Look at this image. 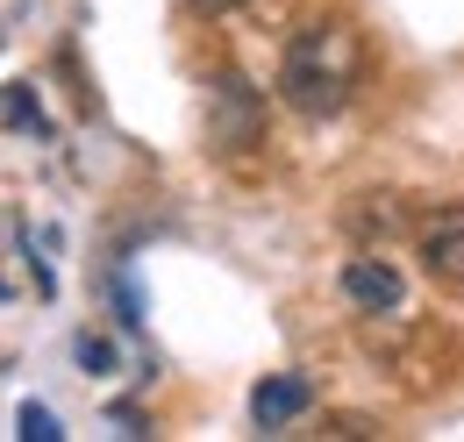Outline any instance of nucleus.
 <instances>
[{
  "mask_svg": "<svg viewBox=\"0 0 464 442\" xmlns=\"http://www.w3.org/2000/svg\"><path fill=\"white\" fill-rule=\"evenodd\" d=\"M208 150L222 158V165H243L250 150H265V93L243 79V72H215L208 79Z\"/></svg>",
  "mask_w": 464,
  "mask_h": 442,
  "instance_id": "obj_2",
  "label": "nucleus"
},
{
  "mask_svg": "<svg viewBox=\"0 0 464 442\" xmlns=\"http://www.w3.org/2000/svg\"><path fill=\"white\" fill-rule=\"evenodd\" d=\"M22 436H29V442H58L64 428H58V414H51V407H22Z\"/></svg>",
  "mask_w": 464,
  "mask_h": 442,
  "instance_id": "obj_7",
  "label": "nucleus"
},
{
  "mask_svg": "<svg viewBox=\"0 0 464 442\" xmlns=\"http://www.w3.org/2000/svg\"><path fill=\"white\" fill-rule=\"evenodd\" d=\"M343 221H350V235H364V243L379 235V243H386V235H401V200H393V193H357Z\"/></svg>",
  "mask_w": 464,
  "mask_h": 442,
  "instance_id": "obj_6",
  "label": "nucleus"
},
{
  "mask_svg": "<svg viewBox=\"0 0 464 442\" xmlns=\"http://www.w3.org/2000/svg\"><path fill=\"white\" fill-rule=\"evenodd\" d=\"M314 407V386L300 379V371H279V379H265V386L250 392V421L265 428V436H279V428H293L300 414Z\"/></svg>",
  "mask_w": 464,
  "mask_h": 442,
  "instance_id": "obj_4",
  "label": "nucleus"
},
{
  "mask_svg": "<svg viewBox=\"0 0 464 442\" xmlns=\"http://www.w3.org/2000/svg\"><path fill=\"white\" fill-rule=\"evenodd\" d=\"M364 79V36L350 29L343 14H322V22H300L286 36V57H279V101H286L300 121H329V114L350 108Z\"/></svg>",
  "mask_w": 464,
  "mask_h": 442,
  "instance_id": "obj_1",
  "label": "nucleus"
},
{
  "mask_svg": "<svg viewBox=\"0 0 464 442\" xmlns=\"http://www.w3.org/2000/svg\"><path fill=\"white\" fill-rule=\"evenodd\" d=\"M186 7H193V14H236L243 0H186Z\"/></svg>",
  "mask_w": 464,
  "mask_h": 442,
  "instance_id": "obj_8",
  "label": "nucleus"
},
{
  "mask_svg": "<svg viewBox=\"0 0 464 442\" xmlns=\"http://www.w3.org/2000/svg\"><path fill=\"white\" fill-rule=\"evenodd\" d=\"M421 272L450 293H464V215H436L421 228Z\"/></svg>",
  "mask_w": 464,
  "mask_h": 442,
  "instance_id": "obj_5",
  "label": "nucleus"
},
{
  "mask_svg": "<svg viewBox=\"0 0 464 442\" xmlns=\"http://www.w3.org/2000/svg\"><path fill=\"white\" fill-rule=\"evenodd\" d=\"M343 300L350 307H364V314H393L407 300V278L393 257H379V250H357L343 264Z\"/></svg>",
  "mask_w": 464,
  "mask_h": 442,
  "instance_id": "obj_3",
  "label": "nucleus"
}]
</instances>
